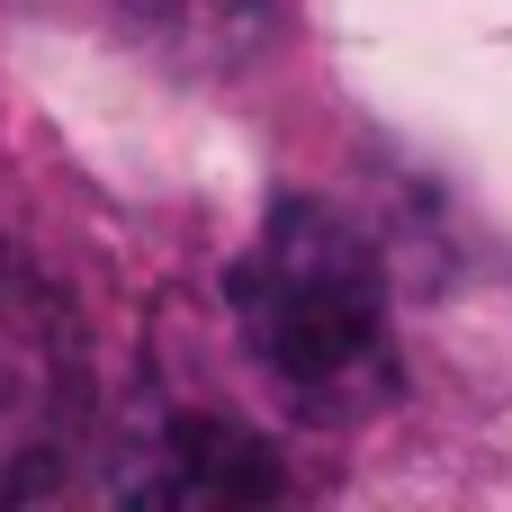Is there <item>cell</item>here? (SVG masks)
Instances as JSON below:
<instances>
[{"mask_svg":"<svg viewBox=\"0 0 512 512\" xmlns=\"http://www.w3.org/2000/svg\"><path fill=\"white\" fill-rule=\"evenodd\" d=\"M243 351L288 387V405L342 423L369 414L396 387V342H387V270L369 234L324 207V198H279L261 243L225 279Z\"/></svg>","mask_w":512,"mask_h":512,"instance_id":"cell-1","label":"cell"},{"mask_svg":"<svg viewBox=\"0 0 512 512\" xmlns=\"http://www.w3.org/2000/svg\"><path fill=\"white\" fill-rule=\"evenodd\" d=\"M153 450H162V468L135 477V495H153V504H261V495H279V459L216 414L162 423Z\"/></svg>","mask_w":512,"mask_h":512,"instance_id":"cell-2","label":"cell"}]
</instances>
